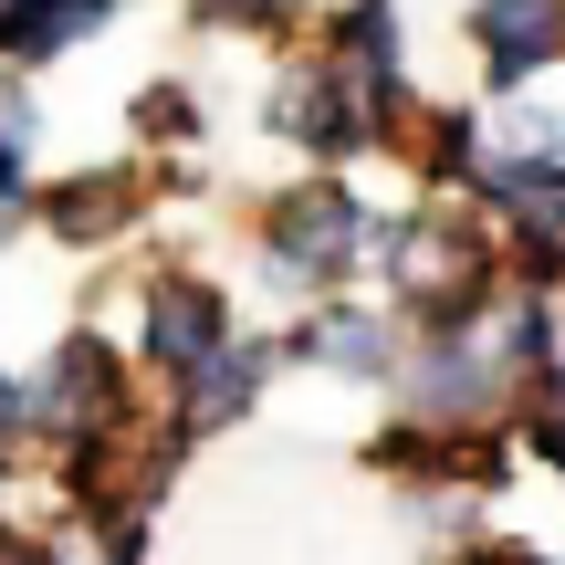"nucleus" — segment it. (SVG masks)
I'll list each match as a JSON object with an SVG mask.
<instances>
[{"label": "nucleus", "instance_id": "nucleus-1", "mask_svg": "<svg viewBox=\"0 0 565 565\" xmlns=\"http://www.w3.org/2000/svg\"><path fill=\"white\" fill-rule=\"evenodd\" d=\"M356 252H366V210H356V189H335V179L282 189L273 221H263V273L282 282V294H315V282H335Z\"/></svg>", "mask_w": 565, "mask_h": 565}, {"label": "nucleus", "instance_id": "nucleus-4", "mask_svg": "<svg viewBox=\"0 0 565 565\" xmlns=\"http://www.w3.org/2000/svg\"><path fill=\"white\" fill-rule=\"evenodd\" d=\"M471 42H482V74L513 95L524 74L565 63V0H482L471 11Z\"/></svg>", "mask_w": 565, "mask_h": 565}, {"label": "nucleus", "instance_id": "nucleus-7", "mask_svg": "<svg viewBox=\"0 0 565 565\" xmlns=\"http://www.w3.org/2000/svg\"><path fill=\"white\" fill-rule=\"evenodd\" d=\"M263 345H221V356L200 366V377H189V429H221V419H242L252 398H263Z\"/></svg>", "mask_w": 565, "mask_h": 565}, {"label": "nucleus", "instance_id": "nucleus-5", "mask_svg": "<svg viewBox=\"0 0 565 565\" xmlns=\"http://www.w3.org/2000/svg\"><path fill=\"white\" fill-rule=\"evenodd\" d=\"M471 189L513 242H565V158H482Z\"/></svg>", "mask_w": 565, "mask_h": 565}, {"label": "nucleus", "instance_id": "nucleus-10", "mask_svg": "<svg viewBox=\"0 0 565 565\" xmlns=\"http://www.w3.org/2000/svg\"><path fill=\"white\" fill-rule=\"evenodd\" d=\"M524 440H534V461H545V471H565V356L524 387Z\"/></svg>", "mask_w": 565, "mask_h": 565}, {"label": "nucleus", "instance_id": "nucleus-12", "mask_svg": "<svg viewBox=\"0 0 565 565\" xmlns=\"http://www.w3.org/2000/svg\"><path fill=\"white\" fill-rule=\"evenodd\" d=\"M471 565H555V555H534V545H513V534H492V545L471 555Z\"/></svg>", "mask_w": 565, "mask_h": 565}, {"label": "nucleus", "instance_id": "nucleus-3", "mask_svg": "<svg viewBox=\"0 0 565 565\" xmlns=\"http://www.w3.org/2000/svg\"><path fill=\"white\" fill-rule=\"evenodd\" d=\"M42 419H63V440H95V429H116V408H126V356L116 345H95V335H74V345H53V366H42Z\"/></svg>", "mask_w": 565, "mask_h": 565}, {"label": "nucleus", "instance_id": "nucleus-8", "mask_svg": "<svg viewBox=\"0 0 565 565\" xmlns=\"http://www.w3.org/2000/svg\"><path fill=\"white\" fill-rule=\"evenodd\" d=\"M303 356L345 366V377H377V366H387V315H356V303H324V315L303 324Z\"/></svg>", "mask_w": 565, "mask_h": 565}, {"label": "nucleus", "instance_id": "nucleus-13", "mask_svg": "<svg viewBox=\"0 0 565 565\" xmlns=\"http://www.w3.org/2000/svg\"><path fill=\"white\" fill-rule=\"evenodd\" d=\"M0 565H63V545H0Z\"/></svg>", "mask_w": 565, "mask_h": 565}, {"label": "nucleus", "instance_id": "nucleus-15", "mask_svg": "<svg viewBox=\"0 0 565 565\" xmlns=\"http://www.w3.org/2000/svg\"><path fill=\"white\" fill-rule=\"evenodd\" d=\"M0 429H21V387L11 377H0Z\"/></svg>", "mask_w": 565, "mask_h": 565}, {"label": "nucleus", "instance_id": "nucleus-9", "mask_svg": "<svg viewBox=\"0 0 565 565\" xmlns=\"http://www.w3.org/2000/svg\"><path fill=\"white\" fill-rule=\"evenodd\" d=\"M126 210H137V189L126 179H74L42 200V221L63 231V242H105V231H126Z\"/></svg>", "mask_w": 565, "mask_h": 565}, {"label": "nucleus", "instance_id": "nucleus-2", "mask_svg": "<svg viewBox=\"0 0 565 565\" xmlns=\"http://www.w3.org/2000/svg\"><path fill=\"white\" fill-rule=\"evenodd\" d=\"M231 345V303H221V282H200V273H158L147 282V303H137V356L158 366V377H200L210 356Z\"/></svg>", "mask_w": 565, "mask_h": 565}, {"label": "nucleus", "instance_id": "nucleus-6", "mask_svg": "<svg viewBox=\"0 0 565 565\" xmlns=\"http://www.w3.org/2000/svg\"><path fill=\"white\" fill-rule=\"evenodd\" d=\"M105 21H116V0H0V53L53 63L63 42H95Z\"/></svg>", "mask_w": 565, "mask_h": 565}, {"label": "nucleus", "instance_id": "nucleus-14", "mask_svg": "<svg viewBox=\"0 0 565 565\" xmlns=\"http://www.w3.org/2000/svg\"><path fill=\"white\" fill-rule=\"evenodd\" d=\"M210 11H252V21H273V11H294V0H210Z\"/></svg>", "mask_w": 565, "mask_h": 565}, {"label": "nucleus", "instance_id": "nucleus-11", "mask_svg": "<svg viewBox=\"0 0 565 565\" xmlns=\"http://www.w3.org/2000/svg\"><path fill=\"white\" fill-rule=\"evenodd\" d=\"M137 137H189V95H179V84L137 95Z\"/></svg>", "mask_w": 565, "mask_h": 565}]
</instances>
